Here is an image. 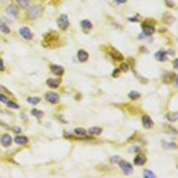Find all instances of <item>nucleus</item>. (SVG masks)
<instances>
[{"mask_svg": "<svg viewBox=\"0 0 178 178\" xmlns=\"http://www.w3.org/2000/svg\"><path fill=\"white\" fill-rule=\"evenodd\" d=\"M154 58L157 59L158 62H165L168 59V54L164 50H159V51H157L154 54Z\"/></svg>", "mask_w": 178, "mask_h": 178, "instance_id": "13", "label": "nucleus"}, {"mask_svg": "<svg viewBox=\"0 0 178 178\" xmlns=\"http://www.w3.org/2000/svg\"><path fill=\"white\" fill-rule=\"evenodd\" d=\"M165 1V4L168 5V7H170V8H174L175 7V2L172 1V0H164Z\"/></svg>", "mask_w": 178, "mask_h": 178, "instance_id": "31", "label": "nucleus"}, {"mask_svg": "<svg viewBox=\"0 0 178 178\" xmlns=\"http://www.w3.org/2000/svg\"><path fill=\"white\" fill-rule=\"evenodd\" d=\"M14 143L18 145H25L29 143V138L26 135H17L14 138Z\"/></svg>", "mask_w": 178, "mask_h": 178, "instance_id": "17", "label": "nucleus"}, {"mask_svg": "<svg viewBox=\"0 0 178 178\" xmlns=\"http://www.w3.org/2000/svg\"><path fill=\"white\" fill-rule=\"evenodd\" d=\"M141 29H143V32L146 37H151L156 31V26H154V24H151L148 22H144L141 24Z\"/></svg>", "mask_w": 178, "mask_h": 178, "instance_id": "5", "label": "nucleus"}, {"mask_svg": "<svg viewBox=\"0 0 178 178\" xmlns=\"http://www.w3.org/2000/svg\"><path fill=\"white\" fill-rule=\"evenodd\" d=\"M7 101H8L7 96H6V95H4V94H0V102H4V103H6Z\"/></svg>", "mask_w": 178, "mask_h": 178, "instance_id": "33", "label": "nucleus"}, {"mask_svg": "<svg viewBox=\"0 0 178 178\" xmlns=\"http://www.w3.org/2000/svg\"><path fill=\"white\" fill-rule=\"evenodd\" d=\"M175 76H176L175 74H166L165 76H163V81H164L165 83L174 82V77H175Z\"/></svg>", "mask_w": 178, "mask_h": 178, "instance_id": "21", "label": "nucleus"}, {"mask_svg": "<svg viewBox=\"0 0 178 178\" xmlns=\"http://www.w3.org/2000/svg\"><path fill=\"white\" fill-rule=\"evenodd\" d=\"M166 54H168V55H175V54H176V51H175V50H172V49H170V50H168V51H166Z\"/></svg>", "mask_w": 178, "mask_h": 178, "instance_id": "40", "label": "nucleus"}, {"mask_svg": "<svg viewBox=\"0 0 178 178\" xmlns=\"http://www.w3.org/2000/svg\"><path fill=\"white\" fill-rule=\"evenodd\" d=\"M50 70H51V73H52L54 75H56V76H62V75L64 74V68H63L62 65H57V64L50 65Z\"/></svg>", "mask_w": 178, "mask_h": 178, "instance_id": "11", "label": "nucleus"}, {"mask_svg": "<svg viewBox=\"0 0 178 178\" xmlns=\"http://www.w3.org/2000/svg\"><path fill=\"white\" fill-rule=\"evenodd\" d=\"M77 59L81 62V63H85V62H87L89 58V54L86 51V50H83V49H80L79 51H77Z\"/></svg>", "mask_w": 178, "mask_h": 178, "instance_id": "12", "label": "nucleus"}, {"mask_svg": "<svg viewBox=\"0 0 178 178\" xmlns=\"http://www.w3.org/2000/svg\"><path fill=\"white\" fill-rule=\"evenodd\" d=\"M119 74H120V69H119V68L114 69V71H113V77H118Z\"/></svg>", "mask_w": 178, "mask_h": 178, "instance_id": "34", "label": "nucleus"}, {"mask_svg": "<svg viewBox=\"0 0 178 178\" xmlns=\"http://www.w3.org/2000/svg\"><path fill=\"white\" fill-rule=\"evenodd\" d=\"M163 145H165L166 147L170 148V150H174V148H176V144H175V143H169V144H168V143H164V141H163Z\"/></svg>", "mask_w": 178, "mask_h": 178, "instance_id": "30", "label": "nucleus"}, {"mask_svg": "<svg viewBox=\"0 0 178 178\" xmlns=\"http://www.w3.org/2000/svg\"><path fill=\"white\" fill-rule=\"evenodd\" d=\"M46 85L50 88H57L59 85H61V81H59L58 79H48L46 80Z\"/></svg>", "mask_w": 178, "mask_h": 178, "instance_id": "18", "label": "nucleus"}, {"mask_svg": "<svg viewBox=\"0 0 178 178\" xmlns=\"http://www.w3.org/2000/svg\"><path fill=\"white\" fill-rule=\"evenodd\" d=\"M0 31H1L2 33H5V34H10V33H11V29L8 28V25H7L6 23L1 22V20H0Z\"/></svg>", "mask_w": 178, "mask_h": 178, "instance_id": "19", "label": "nucleus"}, {"mask_svg": "<svg viewBox=\"0 0 178 178\" xmlns=\"http://www.w3.org/2000/svg\"><path fill=\"white\" fill-rule=\"evenodd\" d=\"M119 166H120V169L122 170V172L125 174V175H131L132 172H133V168H132V165L128 163V162H126V160H120V163H119Z\"/></svg>", "mask_w": 178, "mask_h": 178, "instance_id": "6", "label": "nucleus"}, {"mask_svg": "<svg viewBox=\"0 0 178 178\" xmlns=\"http://www.w3.org/2000/svg\"><path fill=\"white\" fill-rule=\"evenodd\" d=\"M6 105L10 107V108H14V109H18L19 108V106L16 103V102H13V101H11V100H8L7 102H6Z\"/></svg>", "mask_w": 178, "mask_h": 178, "instance_id": "28", "label": "nucleus"}, {"mask_svg": "<svg viewBox=\"0 0 178 178\" xmlns=\"http://www.w3.org/2000/svg\"><path fill=\"white\" fill-rule=\"evenodd\" d=\"M88 132L89 134H91V135H99V134L102 133V128L101 127H91V128L88 129Z\"/></svg>", "mask_w": 178, "mask_h": 178, "instance_id": "20", "label": "nucleus"}, {"mask_svg": "<svg viewBox=\"0 0 178 178\" xmlns=\"http://www.w3.org/2000/svg\"><path fill=\"white\" fill-rule=\"evenodd\" d=\"M114 2H117L118 5H123V4H126L127 2V0H113Z\"/></svg>", "mask_w": 178, "mask_h": 178, "instance_id": "37", "label": "nucleus"}, {"mask_svg": "<svg viewBox=\"0 0 178 178\" xmlns=\"http://www.w3.org/2000/svg\"><path fill=\"white\" fill-rule=\"evenodd\" d=\"M28 102L31 103V105H38L40 102V97H38V96H30V97H28Z\"/></svg>", "mask_w": 178, "mask_h": 178, "instance_id": "23", "label": "nucleus"}, {"mask_svg": "<svg viewBox=\"0 0 178 178\" xmlns=\"http://www.w3.org/2000/svg\"><path fill=\"white\" fill-rule=\"evenodd\" d=\"M31 115L36 117L37 119H40V118H43L44 113H43L42 111H39V109H32V111H31Z\"/></svg>", "mask_w": 178, "mask_h": 178, "instance_id": "24", "label": "nucleus"}, {"mask_svg": "<svg viewBox=\"0 0 178 178\" xmlns=\"http://www.w3.org/2000/svg\"><path fill=\"white\" fill-rule=\"evenodd\" d=\"M17 1V5L19 8H23V10H28L30 6L32 5V1L31 0H16Z\"/></svg>", "mask_w": 178, "mask_h": 178, "instance_id": "16", "label": "nucleus"}, {"mask_svg": "<svg viewBox=\"0 0 178 178\" xmlns=\"http://www.w3.org/2000/svg\"><path fill=\"white\" fill-rule=\"evenodd\" d=\"M140 151V148L138 147V146H133L132 150H129V152H139Z\"/></svg>", "mask_w": 178, "mask_h": 178, "instance_id": "38", "label": "nucleus"}, {"mask_svg": "<svg viewBox=\"0 0 178 178\" xmlns=\"http://www.w3.org/2000/svg\"><path fill=\"white\" fill-rule=\"evenodd\" d=\"M5 70V65H4V61L0 57V71H4Z\"/></svg>", "mask_w": 178, "mask_h": 178, "instance_id": "36", "label": "nucleus"}, {"mask_svg": "<svg viewBox=\"0 0 178 178\" xmlns=\"http://www.w3.org/2000/svg\"><path fill=\"white\" fill-rule=\"evenodd\" d=\"M143 175H144V177H146V178H154L156 177V175H154L152 171H150V170H144V171H143Z\"/></svg>", "mask_w": 178, "mask_h": 178, "instance_id": "26", "label": "nucleus"}, {"mask_svg": "<svg viewBox=\"0 0 178 178\" xmlns=\"http://www.w3.org/2000/svg\"><path fill=\"white\" fill-rule=\"evenodd\" d=\"M80 26H81V29L85 33H88L89 31L93 29V23L89 19H83V20H81Z\"/></svg>", "mask_w": 178, "mask_h": 178, "instance_id": "10", "label": "nucleus"}, {"mask_svg": "<svg viewBox=\"0 0 178 178\" xmlns=\"http://www.w3.org/2000/svg\"><path fill=\"white\" fill-rule=\"evenodd\" d=\"M13 131H14L16 133H20V132H22V128H20V127H18V126H16V127L13 128Z\"/></svg>", "mask_w": 178, "mask_h": 178, "instance_id": "39", "label": "nucleus"}, {"mask_svg": "<svg viewBox=\"0 0 178 178\" xmlns=\"http://www.w3.org/2000/svg\"><path fill=\"white\" fill-rule=\"evenodd\" d=\"M128 97L132 99V100H135V99H139V97H140V94H139L138 91H135V90H132V91L128 94Z\"/></svg>", "mask_w": 178, "mask_h": 178, "instance_id": "25", "label": "nucleus"}, {"mask_svg": "<svg viewBox=\"0 0 178 178\" xmlns=\"http://www.w3.org/2000/svg\"><path fill=\"white\" fill-rule=\"evenodd\" d=\"M25 14L28 17V19L30 20H36L38 18H40L43 16V12H44V6L42 4H32L28 10H25Z\"/></svg>", "mask_w": 178, "mask_h": 178, "instance_id": "1", "label": "nucleus"}, {"mask_svg": "<svg viewBox=\"0 0 178 178\" xmlns=\"http://www.w3.org/2000/svg\"><path fill=\"white\" fill-rule=\"evenodd\" d=\"M18 32H19L20 37L24 38V39H26V40H31V39L33 38V33H32V31H31L29 28H26V26L20 28Z\"/></svg>", "mask_w": 178, "mask_h": 178, "instance_id": "7", "label": "nucleus"}, {"mask_svg": "<svg viewBox=\"0 0 178 178\" xmlns=\"http://www.w3.org/2000/svg\"><path fill=\"white\" fill-rule=\"evenodd\" d=\"M0 144H1L4 147H10L11 144H12V137H11L10 134H7V133L2 134L1 138H0Z\"/></svg>", "mask_w": 178, "mask_h": 178, "instance_id": "9", "label": "nucleus"}, {"mask_svg": "<svg viewBox=\"0 0 178 178\" xmlns=\"http://www.w3.org/2000/svg\"><path fill=\"white\" fill-rule=\"evenodd\" d=\"M129 22H139V14H137V17H133V18H128Z\"/></svg>", "mask_w": 178, "mask_h": 178, "instance_id": "35", "label": "nucleus"}, {"mask_svg": "<svg viewBox=\"0 0 178 178\" xmlns=\"http://www.w3.org/2000/svg\"><path fill=\"white\" fill-rule=\"evenodd\" d=\"M7 17H10L11 19H17L19 17V7L17 4H10L6 6V10H5Z\"/></svg>", "mask_w": 178, "mask_h": 178, "instance_id": "2", "label": "nucleus"}, {"mask_svg": "<svg viewBox=\"0 0 178 178\" xmlns=\"http://www.w3.org/2000/svg\"><path fill=\"white\" fill-rule=\"evenodd\" d=\"M119 69H120V71L126 73V71L129 69V67H128V64H127V63H121V67H120Z\"/></svg>", "mask_w": 178, "mask_h": 178, "instance_id": "29", "label": "nucleus"}, {"mask_svg": "<svg viewBox=\"0 0 178 178\" xmlns=\"http://www.w3.org/2000/svg\"><path fill=\"white\" fill-rule=\"evenodd\" d=\"M141 121H143V126L146 128V129H151L153 127V120L150 118L148 115H144L141 118Z\"/></svg>", "mask_w": 178, "mask_h": 178, "instance_id": "14", "label": "nucleus"}, {"mask_svg": "<svg viewBox=\"0 0 178 178\" xmlns=\"http://www.w3.org/2000/svg\"><path fill=\"white\" fill-rule=\"evenodd\" d=\"M75 134L79 137H85L87 134V129H85L82 127H77V128H75Z\"/></svg>", "mask_w": 178, "mask_h": 178, "instance_id": "22", "label": "nucleus"}, {"mask_svg": "<svg viewBox=\"0 0 178 178\" xmlns=\"http://www.w3.org/2000/svg\"><path fill=\"white\" fill-rule=\"evenodd\" d=\"M69 25H70V20H69V17L67 14L63 13V14H61L58 18H57V26H58V29L61 31L68 30Z\"/></svg>", "mask_w": 178, "mask_h": 178, "instance_id": "3", "label": "nucleus"}, {"mask_svg": "<svg viewBox=\"0 0 178 178\" xmlns=\"http://www.w3.org/2000/svg\"><path fill=\"white\" fill-rule=\"evenodd\" d=\"M58 40V34L55 32V31H51V32H48L44 34V46H48V44H56Z\"/></svg>", "mask_w": 178, "mask_h": 178, "instance_id": "4", "label": "nucleus"}, {"mask_svg": "<svg viewBox=\"0 0 178 178\" xmlns=\"http://www.w3.org/2000/svg\"><path fill=\"white\" fill-rule=\"evenodd\" d=\"M7 2H8V0H0V4H4V5H5V4H7Z\"/></svg>", "mask_w": 178, "mask_h": 178, "instance_id": "42", "label": "nucleus"}, {"mask_svg": "<svg viewBox=\"0 0 178 178\" xmlns=\"http://www.w3.org/2000/svg\"><path fill=\"white\" fill-rule=\"evenodd\" d=\"M45 100H46L49 103H52V105L58 103L59 95L58 94H56V93H54V91H48V93L45 94Z\"/></svg>", "mask_w": 178, "mask_h": 178, "instance_id": "8", "label": "nucleus"}, {"mask_svg": "<svg viewBox=\"0 0 178 178\" xmlns=\"http://www.w3.org/2000/svg\"><path fill=\"white\" fill-rule=\"evenodd\" d=\"M165 118L168 119L169 121H171V122L177 121V113H175V114H168V115H165Z\"/></svg>", "mask_w": 178, "mask_h": 178, "instance_id": "27", "label": "nucleus"}, {"mask_svg": "<svg viewBox=\"0 0 178 178\" xmlns=\"http://www.w3.org/2000/svg\"><path fill=\"white\" fill-rule=\"evenodd\" d=\"M81 1H85V0H81Z\"/></svg>", "mask_w": 178, "mask_h": 178, "instance_id": "43", "label": "nucleus"}, {"mask_svg": "<svg viewBox=\"0 0 178 178\" xmlns=\"http://www.w3.org/2000/svg\"><path fill=\"white\" fill-rule=\"evenodd\" d=\"M120 160H121V158L118 157V156H117V157H112V159H111V162H112L113 164H119Z\"/></svg>", "mask_w": 178, "mask_h": 178, "instance_id": "32", "label": "nucleus"}, {"mask_svg": "<svg viewBox=\"0 0 178 178\" xmlns=\"http://www.w3.org/2000/svg\"><path fill=\"white\" fill-rule=\"evenodd\" d=\"M177 63H178V59L176 58V59H175V62H174V67H175V69H176V70H177V68H178Z\"/></svg>", "mask_w": 178, "mask_h": 178, "instance_id": "41", "label": "nucleus"}, {"mask_svg": "<svg viewBox=\"0 0 178 178\" xmlns=\"http://www.w3.org/2000/svg\"><path fill=\"white\" fill-rule=\"evenodd\" d=\"M146 156H144V154H137L135 156V158H134V164L135 165H138V166H141V165H144L145 163H146Z\"/></svg>", "mask_w": 178, "mask_h": 178, "instance_id": "15", "label": "nucleus"}]
</instances>
